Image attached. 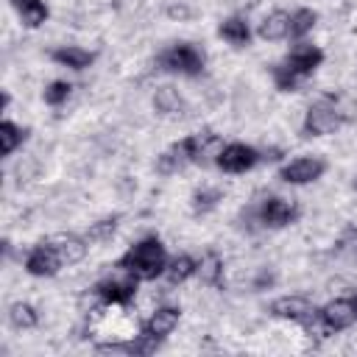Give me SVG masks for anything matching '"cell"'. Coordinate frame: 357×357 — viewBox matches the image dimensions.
<instances>
[{"label":"cell","instance_id":"6da1fadb","mask_svg":"<svg viewBox=\"0 0 357 357\" xmlns=\"http://www.w3.org/2000/svg\"><path fill=\"white\" fill-rule=\"evenodd\" d=\"M165 265H167V254H165V245L156 237H148V240L131 245L117 262V268L131 271L139 279H156L165 271Z\"/></svg>","mask_w":357,"mask_h":357},{"label":"cell","instance_id":"7a4b0ae2","mask_svg":"<svg viewBox=\"0 0 357 357\" xmlns=\"http://www.w3.org/2000/svg\"><path fill=\"white\" fill-rule=\"evenodd\" d=\"M156 64H159L162 70H170V73L198 75L201 67H204V56H201L192 45H173V47H167L165 53H159Z\"/></svg>","mask_w":357,"mask_h":357},{"label":"cell","instance_id":"3957f363","mask_svg":"<svg viewBox=\"0 0 357 357\" xmlns=\"http://www.w3.org/2000/svg\"><path fill=\"white\" fill-rule=\"evenodd\" d=\"M340 123H343V117H340L337 106L332 103V98H324L321 103L310 106V112L304 117V131L312 134V137H324V134L337 131Z\"/></svg>","mask_w":357,"mask_h":357},{"label":"cell","instance_id":"277c9868","mask_svg":"<svg viewBox=\"0 0 357 357\" xmlns=\"http://www.w3.org/2000/svg\"><path fill=\"white\" fill-rule=\"evenodd\" d=\"M257 162H259V153H257L251 145H243V142L223 145V151H220V156H218V167L226 170V173H245V170H251Z\"/></svg>","mask_w":357,"mask_h":357},{"label":"cell","instance_id":"5b68a950","mask_svg":"<svg viewBox=\"0 0 357 357\" xmlns=\"http://www.w3.org/2000/svg\"><path fill=\"white\" fill-rule=\"evenodd\" d=\"M326 170V162L318 159V156H298L293 159L290 165H284L279 170V176L287 181V184H310L315 178H321V173Z\"/></svg>","mask_w":357,"mask_h":357},{"label":"cell","instance_id":"8992f818","mask_svg":"<svg viewBox=\"0 0 357 357\" xmlns=\"http://www.w3.org/2000/svg\"><path fill=\"white\" fill-rule=\"evenodd\" d=\"M137 279L139 276H134L131 271H126L123 276H112V279L100 282L98 290H100V296H103L106 304H128L134 298V293H137Z\"/></svg>","mask_w":357,"mask_h":357},{"label":"cell","instance_id":"52a82bcc","mask_svg":"<svg viewBox=\"0 0 357 357\" xmlns=\"http://www.w3.org/2000/svg\"><path fill=\"white\" fill-rule=\"evenodd\" d=\"M56 254H59V259H61V265H75V262H81L84 259V254H86V243L81 240V237H75V234H50L47 240H45Z\"/></svg>","mask_w":357,"mask_h":357},{"label":"cell","instance_id":"ba28073f","mask_svg":"<svg viewBox=\"0 0 357 357\" xmlns=\"http://www.w3.org/2000/svg\"><path fill=\"white\" fill-rule=\"evenodd\" d=\"M321 61H324L321 47L307 45V42H298V45L290 50V56H287V61H284V64H287L298 78H304V75H310Z\"/></svg>","mask_w":357,"mask_h":357},{"label":"cell","instance_id":"9c48e42d","mask_svg":"<svg viewBox=\"0 0 357 357\" xmlns=\"http://www.w3.org/2000/svg\"><path fill=\"white\" fill-rule=\"evenodd\" d=\"M59 268H61V259H59V254H56L47 243L36 245V248L28 254V259H25V271L33 273V276H53Z\"/></svg>","mask_w":357,"mask_h":357},{"label":"cell","instance_id":"30bf717a","mask_svg":"<svg viewBox=\"0 0 357 357\" xmlns=\"http://www.w3.org/2000/svg\"><path fill=\"white\" fill-rule=\"evenodd\" d=\"M271 312L276 315V318H282V321H304L307 315H312L315 312V307L304 298V296H282V298H276L273 304H271Z\"/></svg>","mask_w":357,"mask_h":357},{"label":"cell","instance_id":"8fae6325","mask_svg":"<svg viewBox=\"0 0 357 357\" xmlns=\"http://www.w3.org/2000/svg\"><path fill=\"white\" fill-rule=\"evenodd\" d=\"M324 321L329 324L332 332H340V329H349L354 321H357V310L351 304V298H335L329 301L324 310H321Z\"/></svg>","mask_w":357,"mask_h":357},{"label":"cell","instance_id":"7c38bea8","mask_svg":"<svg viewBox=\"0 0 357 357\" xmlns=\"http://www.w3.org/2000/svg\"><path fill=\"white\" fill-rule=\"evenodd\" d=\"M257 212H259V223L265 226H287L296 218V204L284 198H268Z\"/></svg>","mask_w":357,"mask_h":357},{"label":"cell","instance_id":"4fadbf2b","mask_svg":"<svg viewBox=\"0 0 357 357\" xmlns=\"http://www.w3.org/2000/svg\"><path fill=\"white\" fill-rule=\"evenodd\" d=\"M257 33H259V39H265V42H279V39H284V36L290 33V14H287V11H271V14L259 22Z\"/></svg>","mask_w":357,"mask_h":357},{"label":"cell","instance_id":"5bb4252c","mask_svg":"<svg viewBox=\"0 0 357 357\" xmlns=\"http://www.w3.org/2000/svg\"><path fill=\"white\" fill-rule=\"evenodd\" d=\"M50 59H53L56 64H64V67H73V70H86V67L92 64L95 53H92V50H84V47H78V45H67V47L53 50Z\"/></svg>","mask_w":357,"mask_h":357},{"label":"cell","instance_id":"9a60e30c","mask_svg":"<svg viewBox=\"0 0 357 357\" xmlns=\"http://www.w3.org/2000/svg\"><path fill=\"white\" fill-rule=\"evenodd\" d=\"M178 326V310L176 307H159L153 310V315L145 324V332L156 335V337H167L173 329Z\"/></svg>","mask_w":357,"mask_h":357},{"label":"cell","instance_id":"2e32d148","mask_svg":"<svg viewBox=\"0 0 357 357\" xmlns=\"http://www.w3.org/2000/svg\"><path fill=\"white\" fill-rule=\"evenodd\" d=\"M153 109L159 112V114H181L184 112V100H181V95H178V89L176 86H159L156 89V95H153Z\"/></svg>","mask_w":357,"mask_h":357},{"label":"cell","instance_id":"e0dca14e","mask_svg":"<svg viewBox=\"0 0 357 357\" xmlns=\"http://www.w3.org/2000/svg\"><path fill=\"white\" fill-rule=\"evenodd\" d=\"M11 3H14L17 14H20V20L28 28H36V25H42L47 20V6L42 0H11Z\"/></svg>","mask_w":357,"mask_h":357},{"label":"cell","instance_id":"ac0fdd59","mask_svg":"<svg viewBox=\"0 0 357 357\" xmlns=\"http://www.w3.org/2000/svg\"><path fill=\"white\" fill-rule=\"evenodd\" d=\"M195 273H198L201 284H209V287H212V284H220V276H223V262H220V257H218L215 251L204 254V259L198 262Z\"/></svg>","mask_w":357,"mask_h":357},{"label":"cell","instance_id":"d6986e66","mask_svg":"<svg viewBox=\"0 0 357 357\" xmlns=\"http://www.w3.org/2000/svg\"><path fill=\"white\" fill-rule=\"evenodd\" d=\"M220 36L226 42H231V45H245L248 36H251V31H248V22L243 17H231V20L220 22Z\"/></svg>","mask_w":357,"mask_h":357},{"label":"cell","instance_id":"ffe728a7","mask_svg":"<svg viewBox=\"0 0 357 357\" xmlns=\"http://www.w3.org/2000/svg\"><path fill=\"white\" fill-rule=\"evenodd\" d=\"M195 259L192 257H187V254H178V257H173L170 259V265H167V279L173 282V284H181V282H187L192 273H195Z\"/></svg>","mask_w":357,"mask_h":357},{"label":"cell","instance_id":"44dd1931","mask_svg":"<svg viewBox=\"0 0 357 357\" xmlns=\"http://www.w3.org/2000/svg\"><path fill=\"white\" fill-rule=\"evenodd\" d=\"M184 162H190V159H187V153H184L181 142H176V145H173L170 151H165V153H162V156L156 159V170L167 176V173H176V170H178V167L184 165Z\"/></svg>","mask_w":357,"mask_h":357},{"label":"cell","instance_id":"7402d4cb","mask_svg":"<svg viewBox=\"0 0 357 357\" xmlns=\"http://www.w3.org/2000/svg\"><path fill=\"white\" fill-rule=\"evenodd\" d=\"M22 137H25V131H22L20 126H14L11 120H3V123H0V153L8 156V153L22 142Z\"/></svg>","mask_w":357,"mask_h":357},{"label":"cell","instance_id":"603a6c76","mask_svg":"<svg viewBox=\"0 0 357 357\" xmlns=\"http://www.w3.org/2000/svg\"><path fill=\"white\" fill-rule=\"evenodd\" d=\"M11 324L17 326V329H33L36 324H39V315H36V310L31 307V304H25V301H17V304H11Z\"/></svg>","mask_w":357,"mask_h":357},{"label":"cell","instance_id":"cb8c5ba5","mask_svg":"<svg viewBox=\"0 0 357 357\" xmlns=\"http://www.w3.org/2000/svg\"><path fill=\"white\" fill-rule=\"evenodd\" d=\"M315 22H318V14H315V11L298 8V11L290 17V33H293V36H304V33H310V31L315 28Z\"/></svg>","mask_w":357,"mask_h":357},{"label":"cell","instance_id":"d4e9b609","mask_svg":"<svg viewBox=\"0 0 357 357\" xmlns=\"http://www.w3.org/2000/svg\"><path fill=\"white\" fill-rule=\"evenodd\" d=\"M117 215H112V218H103V220H98V223H92L89 229H86V240H92V243H100V240H109L112 234H114V229H117Z\"/></svg>","mask_w":357,"mask_h":357},{"label":"cell","instance_id":"484cf974","mask_svg":"<svg viewBox=\"0 0 357 357\" xmlns=\"http://www.w3.org/2000/svg\"><path fill=\"white\" fill-rule=\"evenodd\" d=\"M337 251H340L343 257H349L351 262H357V229H354V226H346V229H343V234H340V240H337Z\"/></svg>","mask_w":357,"mask_h":357},{"label":"cell","instance_id":"4316f807","mask_svg":"<svg viewBox=\"0 0 357 357\" xmlns=\"http://www.w3.org/2000/svg\"><path fill=\"white\" fill-rule=\"evenodd\" d=\"M70 89H73V86H70L67 81H53V84L45 89V103H47V106H61V103L70 98Z\"/></svg>","mask_w":357,"mask_h":357},{"label":"cell","instance_id":"83f0119b","mask_svg":"<svg viewBox=\"0 0 357 357\" xmlns=\"http://www.w3.org/2000/svg\"><path fill=\"white\" fill-rule=\"evenodd\" d=\"M218 201H220V190H201V192L192 195L195 212H209V209L218 206Z\"/></svg>","mask_w":357,"mask_h":357},{"label":"cell","instance_id":"f1b7e54d","mask_svg":"<svg viewBox=\"0 0 357 357\" xmlns=\"http://www.w3.org/2000/svg\"><path fill=\"white\" fill-rule=\"evenodd\" d=\"M273 81H276V86H279V89H296L298 75H296L287 64H282V67H273Z\"/></svg>","mask_w":357,"mask_h":357},{"label":"cell","instance_id":"f546056e","mask_svg":"<svg viewBox=\"0 0 357 357\" xmlns=\"http://www.w3.org/2000/svg\"><path fill=\"white\" fill-rule=\"evenodd\" d=\"M165 14H167L170 20H178V22H187V20L192 17V8H190L187 3H170Z\"/></svg>","mask_w":357,"mask_h":357},{"label":"cell","instance_id":"4dcf8cb0","mask_svg":"<svg viewBox=\"0 0 357 357\" xmlns=\"http://www.w3.org/2000/svg\"><path fill=\"white\" fill-rule=\"evenodd\" d=\"M271 284H273V273H271V271H262V273L254 279V287H257V290H262V287H271Z\"/></svg>","mask_w":357,"mask_h":357},{"label":"cell","instance_id":"1f68e13d","mask_svg":"<svg viewBox=\"0 0 357 357\" xmlns=\"http://www.w3.org/2000/svg\"><path fill=\"white\" fill-rule=\"evenodd\" d=\"M351 304H354V310H357V293H354V296H351Z\"/></svg>","mask_w":357,"mask_h":357}]
</instances>
